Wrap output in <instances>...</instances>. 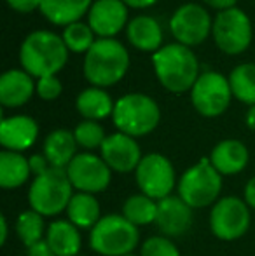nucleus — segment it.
I'll list each match as a JSON object with an SVG mask.
<instances>
[{
	"label": "nucleus",
	"mask_w": 255,
	"mask_h": 256,
	"mask_svg": "<svg viewBox=\"0 0 255 256\" xmlns=\"http://www.w3.org/2000/svg\"><path fill=\"white\" fill-rule=\"evenodd\" d=\"M213 38L218 49L225 54H239L250 46L252 40V24L243 10H222L213 23Z\"/></svg>",
	"instance_id": "9b49d317"
},
{
	"label": "nucleus",
	"mask_w": 255,
	"mask_h": 256,
	"mask_svg": "<svg viewBox=\"0 0 255 256\" xmlns=\"http://www.w3.org/2000/svg\"><path fill=\"white\" fill-rule=\"evenodd\" d=\"M135 178L140 192L154 200L170 197L177 185L173 164L161 154H149L142 157L135 171Z\"/></svg>",
	"instance_id": "6e6552de"
},
{
	"label": "nucleus",
	"mask_w": 255,
	"mask_h": 256,
	"mask_svg": "<svg viewBox=\"0 0 255 256\" xmlns=\"http://www.w3.org/2000/svg\"><path fill=\"white\" fill-rule=\"evenodd\" d=\"M100 202L93 194L79 192L74 194L67 208L68 222L74 223L77 228H89L91 230L96 223L102 220L100 214Z\"/></svg>",
	"instance_id": "5701e85b"
},
{
	"label": "nucleus",
	"mask_w": 255,
	"mask_h": 256,
	"mask_svg": "<svg viewBox=\"0 0 255 256\" xmlns=\"http://www.w3.org/2000/svg\"><path fill=\"white\" fill-rule=\"evenodd\" d=\"M126 256H136V254H126Z\"/></svg>",
	"instance_id": "79ce46f5"
},
{
	"label": "nucleus",
	"mask_w": 255,
	"mask_h": 256,
	"mask_svg": "<svg viewBox=\"0 0 255 256\" xmlns=\"http://www.w3.org/2000/svg\"><path fill=\"white\" fill-rule=\"evenodd\" d=\"M126 20L128 10L123 0H98L89 9V26L103 38L119 34L126 24Z\"/></svg>",
	"instance_id": "dca6fc26"
},
{
	"label": "nucleus",
	"mask_w": 255,
	"mask_h": 256,
	"mask_svg": "<svg viewBox=\"0 0 255 256\" xmlns=\"http://www.w3.org/2000/svg\"><path fill=\"white\" fill-rule=\"evenodd\" d=\"M91 6V0H42L41 10L51 23L72 24L77 23L79 18Z\"/></svg>",
	"instance_id": "393cba45"
},
{
	"label": "nucleus",
	"mask_w": 255,
	"mask_h": 256,
	"mask_svg": "<svg viewBox=\"0 0 255 256\" xmlns=\"http://www.w3.org/2000/svg\"><path fill=\"white\" fill-rule=\"evenodd\" d=\"M114 106L110 96L103 89L91 88L82 91L77 96V110L88 120H100L114 114Z\"/></svg>",
	"instance_id": "a878e982"
},
{
	"label": "nucleus",
	"mask_w": 255,
	"mask_h": 256,
	"mask_svg": "<svg viewBox=\"0 0 255 256\" xmlns=\"http://www.w3.org/2000/svg\"><path fill=\"white\" fill-rule=\"evenodd\" d=\"M28 162H30V171H32V174H35V176H41V174H44L46 171H48L49 168H51V164H49V160H48V157H46L44 154H35V155H32L30 158H28Z\"/></svg>",
	"instance_id": "72a5a7b5"
},
{
	"label": "nucleus",
	"mask_w": 255,
	"mask_h": 256,
	"mask_svg": "<svg viewBox=\"0 0 255 256\" xmlns=\"http://www.w3.org/2000/svg\"><path fill=\"white\" fill-rule=\"evenodd\" d=\"M210 162L222 176L238 174L248 164V150L238 140H224L211 150Z\"/></svg>",
	"instance_id": "a211bd4d"
},
{
	"label": "nucleus",
	"mask_w": 255,
	"mask_h": 256,
	"mask_svg": "<svg viewBox=\"0 0 255 256\" xmlns=\"http://www.w3.org/2000/svg\"><path fill=\"white\" fill-rule=\"evenodd\" d=\"M44 216L39 214L34 209L23 211L16 220V234L20 237V240L27 248L34 246V244L41 242L42 236H44Z\"/></svg>",
	"instance_id": "c85d7f7f"
},
{
	"label": "nucleus",
	"mask_w": 255,
	"mask_h": 256,
	"mask_svg": "<svg viewBox=\"0 0 255 256\" xmlns=\"http://www.w3.org/2000/svg\"><path fill=\"white\" fill-rule=\"evenodd\" d=\"M229 84H231L232 96L239 100V102L250 104H255V64L245 63L239 64L232 70L231 77H229Z\"/></svg>",
	"instance_id": "cd10ccee"
},
{
	"label": "nucleus",
	"mask_w": 255,
	"mask_h": 256,
	"mask_svg": "<svg viewBox=\"0 0 255 256\" xmlns=\"http://www.w3.org/2000/svg\"><path fill=\"white\" fill-rule=\"evenodd\" d=\"M93 34H95V32L91 30V26L77 21V23H72L65 28L62 38H63L65 46L68 48V51L88 52L89 49L93 48V44L96 42L95 38H93Z\"/></svg>",
	"instance_id": "c756f323"
},
{
	"label": "nucleus",
	"mask_w": 255,
	"mask_h": 256,
	"mask_svg": "<svg viewBox=\"0 0 255 256\" xmlns=\"http://www.w3.org/2000/svg\"><path fill=\"white\" fill-rule=\"evenodd\" d=\"M27 256H56L55 254V251L49 248V244H48V240H41V242H37V244H34V246H30V248H27Z\"/></svg>",
	"instance_id": "c9c22d12"
},
{
	"label": "nucleus",
	"mask_w": 255,
	"mask_h": 256,
	"mask_svg": "<svg viewBox=\"0 0 255 256\" xmlns=\"http://www.w3.org/2000/svg\"><path fill=\"white\" fill-rule=\"evenodd\" d=\"M67 174L72 186L84 194H100L107 190L112 178V169L102 157L93 154H79L68 164Z\"/></svg>",
	"instance_id": "f8f14e48"
},
{
	"label": "nucleus",
	"mask_w": 255,
	"mask_h": 256,
	"mask_svg": "<svg viewBox=\"0 0 255 256\" xmlns=\"http://www.w3.org/2000/svg\"><path fill=\"white\" fill-rule=\"evenodd\" d=\"M74 186L67 174V169L49 168L44 174L35 176L28 190V202L34 211L42 216H55L67 211L68 202L74 197Z\"/></svg>",
	"instance_id": "39448f33"
},
{
	"label": "nucleus",
	"mask_w": 255,
	"mask_h": 256,
	"mask_svg": "<svg viewBox=\"0 0 255 256\" xmlns=\"http://www.w3.org/2000/svg\"><path fill=\"white\" fill-rule=\"evenodd\" d=\"M123 216L135 226L156 223L157 200L150 199V197L143 196V194L128 197L126 202L123 204Z\"/></svg>",
	"instance_id": "bb28decb"
},
{
	"label": "nucleus",
	"mask_w": 255,
	"mask_h": 256,
	"mask_svg": "<svg viewBox=\"0 0 255 256\" xmlns=\"http://www.w3.org/2000/svg\"><path fill=\"white\" fill-rule=\"evenodd\" d=\"M112 118L119 132L136 138V136L149 134L157 128L161 112L152 98L133 92L117 100Z\"/></svg>",
	"instance_id": "423d86ee"
},
{
	"label": "nucleus",
	"mask_w": 255,
	"mask_h": 256,
	"mask_svg": "<svg viewBox=\"0 0 255 256\" xmlns=\"http://www.w3.org/2000/svg\"><path fill=\"white\" fill-rule=\"evenodd\" d=\"M250 206L238 197H222L210 212V228L222 240H236L250 226Z\"/></svg>",
	"instance_id": "1a4fd4ad"
},
{
	"label": "nucleus",
	"mask_w": 255,
	"mask_h": 256,
	"mask_svg": "<svg viewBox=\"0 0 255 256\" xmlns=\"http://www.w3.org/2000/svg\"><path fill=\"white\" fill-rule=\"evenodd\" d=\"M245 202L252 209H255V176L245 186Z\"/></svg>",
	"instance_id": "e433bc0d"
},
{
	"label": "nucleus",
	"mask_w": 255,
	"mask_h": 256,
	"mask_svg": "<svg viewBox=\"0 0 255 256\" xmlns=\"http://www.w3.org/2000/svg\"><path fill=\"white\" fill-rule=\"evenodd\" d=\"M126 6H129V7H150L152 4H156L157 0H123Z\"/></svg>",
	"instance_id": "ea45409f"
},
{
	"label": "nucleus",
	"mask_w": 255,
	"mask_h": 256,
	"mask_svg": "<svg viewBox=\"0 0 255 256\" xmlns=\"http://www.w3.org/2000/svg\"><path fill=\"white\" fill-rule=\"evenodd\" d=\"M222 174L211 166L210 158H201L189 168L178 182V197L192 209H201L218 200Z\"/></svg>",
	"instance_id": "0eeeda50"
},
{
	"label": "nucleus",
	"mask_w": 255,
	"mask_h": 256,
	"mask_svg": "<svg viewBox=\"0 0 255 256\" xmlns=\"http://www.w3.org/2000/svg\"><path fill=\"white\" fill-rule=\"evenodd\" d=\"M46 240L56 256H77L82 240L79 228L68 220H56L48 226Z\"/></svg>",
	"instance_id": "aec40b11"
},
{
	"label": "nucleus",
	"mask_w": 255,
	"mask_h": 256,
	"mask_svg": "<svg viewBox=\"0 0 255 256\" xmlns=\"http://www.w3.org/2000/svg\"><path fill=\"white\" fill-rule=\"evenodd\" d=\"M154 70L159 82L171 92L192 89L199 78V64L194 52L184 44H168L152 56Z\"/></svg>",
	"instance_id": "f03ea898"
},
{
	"label": "nucleus",
	"mask_w": 255,
	"mask_h": 256,
	"mask_svg": "<svg viewBox=\"0 0 255 256\" xmlns=\"http://www.w3.org/2000/svg\"><path fill=\"white\" fill-rule=\"evenodd\" d=\"M20 60L27 74L39 78L53 77L67 63L68 48L56 34L34 32L21 44Z\"/></svg>",
	"instance_id": "f257e3e1"
},
{
	"label": "nucleus",
	"mask_w": 255,
	"mask_h": 256,
	"mask_svg": "<svg viewBox=\"0 0 255 256\" xmlns=\"http://www.w3.org/2000/svg\"><path fill=\"white\" fill-rule=\"evenodd\" d=\"M246 126L255 131V104L250 106V110L246 112Z\"/></svg>",
	"instance_id": "a19ab883"
},
{
	"label": "nucleus",
	"mask_w": 255,
	"mask_h": 256,
	"mask_svg": "<svg viewBox=\"0 0 255 256\" xmlns=\"http://www.w3.org/2000/svg\"><path fill=\"white\" fill-rule=\"evenodd\" d=\"M129 66L128 51L114 38H98L86 52L84 75L96 88H107L126 75Z\"/></svg>",
	"instance_id": "7ed1b4c3"
},
{
	"label": "nucleus",
	"mask_w": 255,
	"mask_h": 256,
	"mask_svg": "<svg viewBox=\"0 0 255 256\" xmlns=\"http://www.w3.org/2000/svg\"><path fill=\"white\" fill-rule=\"evenodd\" d=\"M140 242V230L123 214L102 216L89 234V246L102 256H126Z\"/></svg>",
	"instance_id": "20e7f679"
},
{
	"label": "nucleus",
	"mask_w": 255,
	"mask_h": 256,
	"mask_svg": "<svg viewBox=\"0 0 255 256\" xmlns=\"http://www.w3.org/2000/svg\"><path fill=\"white\" fill-rule=\"evenodd\" d=\"M39 136V126L32 117L27 115H14L2 118L0 124V143L11 152H23L30 148Z\"/></svg>",
	"instance_id": "f3484780"
},
{
	"label": "nucleus",
	"mask_w": 255,
	"mask_h": 256,
	"mask_svg": "<svg viewBox=\"0 0 255 256\" xmlns=\"http://www.w3.org/2000/svg\"><path fill=\"white\" fill-rule=\"evenodd\" d=\"M62 89H63L62 82H60L55 75H53V77H42V78H39V82H37L39 96H41L42 100H48V102L58 98V96L62 94Z\"/></svg>",
	"instance_id": "473e14b6"
},
{
	"label": "nucleus",
	"mask_w": 255,
	"mask_h": 256,
	"mask_svg": "<svg viewBox=\"0 0 255 256\" xmlns=\"http://www.w3.org/2000/svg\"><path fill=\"white\" fill-rule=\"evenodd\" d=\"M100 150H102V158L116 172L136 171L142 160V150L138 143L124 132H114L107 136Z\"/></svg>",
	"instance_id": "4468645a"
},
{
	"label": "nucleus",
	"mask_w": 255,
	"mask_h": 256,
	"mask_svg": "<svg viewBox=\"0 0 255 256\" xmlns=\"http://www.w3.org/2000/svg\"><path fill=\"white\" fill-rule=\"evenodd\" d=\"M128 38L136 49L157 52L163 40V32L156 20L149 16H138L128 24Z\"/></svg>",
	"instance_id": "b1692460"
},
{
	"label": "nucleus",
	"mask_w": 255,
	"mask_h": 256,
	"mask_svg": "<svg viewBox=\"0 0 255 256\" xmlns=\"http://www.w3.org/2000/svg\"><path fill=\"white\" fill-rule=\"evenodd\" d=\"M42 0H7L11 7L18 12H32L35 9H41Z\"/></svg>",
	"instance_id": "f704fd0d"
},
{
	"label": "nucleus",
	"mask_w": 255,
	"mask_h": 256,
	"mask_svg": "<svg viewBox=\"0 0 255 256\" xmlns=\"http://www.w3.org/2000/svg\"><path fill=\"white\" fill-rule=\"evenodd\" d=\"M156 225L164 237L184 236L192 225V208L175 196L157 200Z\"/></svg>",
	"instance_id": "2eb2a0df"
},
{
	"label": "nucleus",
	"mask_w": 255,
	"mask_h": 256,
	"mask_svg": "<svg viewBox=\"0 0 255 256\" xmlns=\"http://www.w3.org/2000/svg\"><path fill=\"white\" fill-rule=\"evenodd\" d=\"M75 142L77 145H81L82 148H102L103 142H105V132H103V128L98 124L96 120H84L75 128L74 131Z\"/></svg>",
	"instance_id": "7c9ffc66"
},
{
	"label": "nucleus",
	"mask_w": 255,
	"mask_h": 256,
	"mask_svg": "<svg viewBox=\"0 0 255 256\" xmlns=\"http://www.w3.org/2000/svg\"><path fill=\"white\" fill-rule=\"evenodd\" d=\"M140 256H180V251L168 237H150L142 244Z\"/></svg>",
	"instance_id": "2f4dec72"
},
{
	"label": "nucleus",
	"mask_w": 255,
	"mask_h": 256,
	"mask_svg": "<svg viewBox=\"0 0 255 256\" xmlns=\"http://www.w3.org/2000/svg\"><path fill=\"white\" fill-rule=\"evenodd\" d=\"M75 146H77V142H75L74 132L67 129H56L49 132L46 138L44 155L48 157L51 168L67 169L75 157Z\"/></svg>",
	"instance_id": "412c9836"
},
{
	"label": "nucleus",
	"mask_w": 255,
	"mask_h": 256,
	"mask_svg": "<svg viewBox=\"0 0 255 256\" xmlns=\"http://www.w3.org/2000/svg\"><path fill=\"white\" fill-rule=\"evenodd\" d=\"M231 84L224 75L217 72H206L199 75L191 89L192 104L204 117H218L224 114L231 102Z\"/></svg>",
	"instance_id": "9d476101"
},
{
	"label": "nucleus",
	"mask_w": 255,
	"mask_h": 256,
	"mask_svg": "<svg viewBox=\"0 0 255 256\" xmlns=\"http://www.w3.org/2000/svg\"><path fill=\"white\" fill-rule=\"evenodd\" d=\"M210 28H213L210 21V14L196 4H185L178 7L170 20V30L178 44L197 46L208 37Z\"/></svg>",
	"instance_id": "ddd939ff"
},
{
	"label": "nucleus",
	"mask_w": 255,
	"mask_h": 256,
	"mask_svg": "<svg viewBox=\"0 0 255 256\" xmlns=\"http://www.w3.org/2000/svg\"><path fill=\"white\" fill-rule=\"evenodd\" d=\"M34 82L30 74L21 70H9L0 77V103L4 106H21L34 94Z\"/></svg>",
	"instance_id": "6ab92c4d"
},
{
	"label": "nucleus",
	"mask_w": 255,
	"mask_h": 256,
	"mask_svg": "<svg viewBox=\"0 0 255 256\" xmlns=\"http://www.w3.org/2000/svg\"><path fill=\"white\" fill-rule=\"evenodd\" d=\"M7 232H9V225H7L6 214H0V244H6Z\"/></svg>",
	"instance_id": "58836bf2"
},
{
	"label": "nucleus",
	"mask_w": 255,
	"mask_h": 256,
	"mask_svg": "<svg viewBox=\"0 0 255 256\" xmlns=\"http://www.w3.org/2000/svg\"><path fill=\"white\" fill-rule=\"evenodd\" d=\"M210 7H215V9H222V10H227L232 9L236 4V0H204Z\"/></svg>",
	"instance_id": "4c0bfd02"
},
{
	"label": "nucleus",
	"mask_w": 255,
	"mask_h": 256,
	"mask_svg": "<svg viewBox=\"0 0 255 256\" xmlns=\"http://www.w3.org/2000/svg\"><path fill=\"white\" fill-rule=\"evenodd\" d=\"M30 174V162L27 157L11 150L0 152V186L4 190L20 188L28 182Z\"/></svg>",
	"instance_id": "4be33fe9"
}]
</instances>
